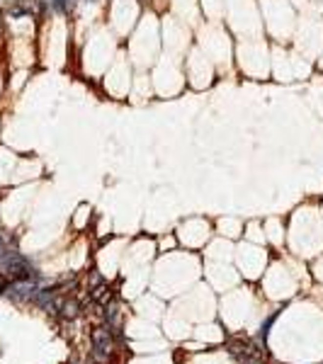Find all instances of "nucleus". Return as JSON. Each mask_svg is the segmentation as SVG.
I'll return each instance as SVG.
<instances>
[{
  "label": "nucleus",
  "mask_w": 323,
  "mask_h": 364,
  "mask_svg": "<svg viewBox=\"0 0 323 364\" xmlns=\"http://www.w3.org/2000/svg\"><path fill=\"white\" fill-rule=\"evenodd\" d=\"M112 355V330L97 328L92 333V360L97 364H107Z\"/></svg>",
  "instance_id": "f257e3e1"
},
{
  "label": "nucleus",
  "mask_w": 323,
  "mask_h": 364,
  "mask_svg": "<svg viewBox=\"0 0 323 364\" xmlns=\"http://www.w3.org/2000/svg\"><path fill=\"white\" fill-rule=\"evenodd\" d=\"M5 265H7V275H10L15 282H29V279H32V270H29V265H27L22 257L10 255V257L5 260Z\"/></svg>",
  "instance_id": "f03ea898"
},
{
  "label": "nucleus",
  "mask_w": 323,
  "mask_h": 364,
  "mask_svg": "<svg viewBox=\"0 0 323 364\" xmlns=\"http://www.w3.org/2000/svg\"><path fill=\"white\" fill-rule=\"evenodd\" d=\"M61 308H64L66 318H75V316H78V303H75V301H64Z\"/></svg>",
  "instance_id": "7ed1b4c3"
},
{
  "label": "nucleus",
  "mask_w": 323,
  "mask_h": 364,
  "mask_svg": "<svg viewBox=\"0 0 323 364\" xmlns=\"http://www.w3.org/2000/svg\"><path fill=\"white\" fill-rule=\"evenodd\" d=\"M243 364H260V360L258 357H246V362Z\"/></svg>",
  "instance_id": "20e7f679"
},
{
  "label": "nucleus",
  "mask_w": 323,
  "mask_h": 364,
  "mask_svg": "<svg viewBox=\"0 0 323 364\" xmlns=\"http://www.w3.org/2000/svg\"><path fill=\"white\" fill-rule=\"evenodd\" d=\"M0 291H7V282H5L2 277H0Z\"/></svg>",
  "instance_id": "39448f33"
}]
</instances>
